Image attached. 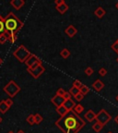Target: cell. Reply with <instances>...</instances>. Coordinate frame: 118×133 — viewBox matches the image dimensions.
I'll list each match as a JSON object with an SVG mask.
<instances>
[{
    "instance_id": "obj_36",
    "label": "cell",
    "mask_w": 118,
    "mask_h": 133,
    "mask_svg": "<svg viewBox=\"0 0 118 133\" xmlns=\"http://www.w3.org/2000/svg\"><path fill=\"white\" fill-rule=\"evenodd\" d=\"M65 3V0H56L55 1V4H56V6L57 7V6H60V5L64 4Z\"/></svg>"
},
{
    "instance_id": "obj_6",
    "label": "cell",
    "mask_w": 118,
    "mask_h": 133,
    "mask_svg": "<svg viewBox=\"0 0 118 133\" xmlns=\"http://www.w3.org/2000/svg\"><path fill=\"white\" fill-rule=\"evenodd\" d=\"M26 66L27 69H33L35 66H39V65H42V61L38 58L37 55H33V54H30V55L27 58L25 62Z\"/></svg>"
},
{
    "instance_id": "obj_30",
    "label": "cell",
    "mask_w": 118,
    "mask_h": 133,
    "mask_svg": "<svg viewBox=\"0 0 118 133\" xmlns=\"http://www.w3.org/2000/svg\"><path fill=\"white\" fill-rule=\"evenodd\" d=\"M74 98H75V100H76V101L80 102V101H82V100H83L84 95H83V94H82V93H80V92H79V93L77 94V95L74 97Z\"/></svg>"
},
{
    "instance_id": "obj_26",
    "label": "cell",
    "mask_w": 118,
    "mask_h": 133,
    "mask_svg": "<svg viewBox=\"0 0 118 133\" xmlns=\"http://www.w3.org/2000/svg\"><path fill=\"white\" fill-rule=\"evenodd\" d=\"M79 90L78 89V88H76V87H73L72 86L71 88H70V90H69V93L71 94V96H76L77 94L79 93Z\"/></svg>"
},
{
    "instance_id": "obj_14",
    "label": "cell",
    "mask_w": 118,
    "mask_h": 133,
    "mask_svg": "<svg viewBox=\"0 0 118 133\" xmlns=\"http://www.w3.org/2000/svg\"><path fill=\"white\" fill-rule=\"evenodd\" d=\"M84 117H85L86 119H87V121L92 122L93 120H95V117H96V114H95V113L93 112L92 110H89V111H87V113L85 114Z\"/></svg>"
},
{
    "instance_id": "obj_16",
    "label": "cell",
    "mask_w": 118,
    "mask_h": 133,
    "mask_svg": "<svg viewBox=\"0 0 118 133\" xmlns=\"http://www.w3.org/2000/svg\"><path fill=\"white\" fill-rule=\"evenodd\" d=\"M56 8V10L61 14V15H63V14H65L66 12L67 11V9H68V5L66 4V2H65L64 4L60 5V6H57Z\"/></svg>"
},
{
    "instance_id": "obj_15",
    "label": "cell",
    "mask_w": 118,
    "mask_h": 133,
    "mask_svg": "<svg viewBox=\"0 0 118 133\" xmlns=\"http://www.w3.org/2000/svg\"><path fill=\"white\" fill-rule=\"evenodd\" d=\"M94 15L97 17L98 18H102L104 15H105V10L103 9V7H97V8L95 9Z\"/></svg>"
},
{
    "instance_id": "obj_1",
    "label": "cell",
    "mask_w": 118,
    "mask_h": 133,
    "mask_svg": "<svg viewBox=\"0 0 118 133\" xmlns=\"http://www.w3.org/2000/svg\"><path fill=\"white\" fill-rule=\"evenodd\" d=\"M55 125L63 133H78L86 126V123L80 116L78 115L74 110H71L65 117L56 120Z\"/></svg>"
},
{
    "instance_id": "obj_28",
    "label": "cell",
    "mask_w": 118,
    "mask_h": 133,
    "mask_svg": "<svg viewBox=\"0 0 118 133\" xmlns=\"http://www.w3.org/2000/svg\"><path fill=\"white\" fill-rule=\"evenodd\" d=\"M82 82H81L80 80H76L74 81V82H73V87H76V88H78V89H80L81 88V86H82Z\"/></svg>"
},
{
    "instance_id": "obj_7",
    "label": "cell",
    "mask_w": 118,
    "mask_h": 133,
    "mask_svg": "<svg viewBox=\"0 0 118 133\" xmlns=\"http://www.w3.org/2000/svg\"><path fill=\"white\" fill-rule=\"evenodd\" d=\"M27 71L30 74L31 77H33V79H38L42 74L44 73L45 69L42 65H39V66H35L33 69H27Z\"/></svg>"
},
{
    "instance_id": "obj_45",
    "label": "cell",
    "mask_w": 118,
    "mask_h": 133,
    "mask_svg": "<svg viewBox=\"0 0 118 133\" xmlns=\"http://www.w3.org/2000/svg\"><path fill=\"white\" fill-rule=\"evenodd\" d=\"M117 62H118V58H117Z\"/></svg>"
},
{
    "instance_id": "obj_4",
    "label": "cell",
    "mask_w": 118,
    "mask_h": 133,
    "mask_svg": "<svg viewBox=\"0 0 118 133\" xmlns=\"http://www.w3.org/2000/svg\"><path fill=\"white\" fill-rule=\"evenodd\" d=\"M20 90H21L20 87L15 82L14 80H10V81H8V83L6 85L5 87L3 88V91H4V92L9 96V98H11V99L13 98V97L16 96L17 94L20 92Z\"/></svg>"
},
{
    "instance_id": "obj_5",
    "label": "cell",
    "mask_w": 118,
    "mask_h": 133,
    "mask_svg": "<svg viewBox=\"0 0 118 133\" xmlns=\"http://www.w3.org/2000/svg\"><path fill=\"white\" fill-rule=\"evenodd\" d=\"M111 119H112L111 115H110L105 109H103V108L101 109V111H100L98 114H96V117H95L96 122H98L100 124H102L103 127L105 126L108 122H110Z\"/></svg>"
},
{
    "instance_id": "obj_23",
    "label": "cell",
    "mask_w": 118,
    "mask_h": 133,
    "mask_svg": "<svg viewBox=\"0 0 118 133\" xmlns=\"http://www.w3.org/2000/svg\"><path fill=\"white\" fill-rule=\"evenodd\" d=\"M34 120H35V124H41L44 120V117L40 114H35L34 115Z\"/></svg>"
},
{
    "instance_id": "obj_19",
    "label": "cell",
    "mask_w": 118,
    "mask_h": 133,
    "mask_svg": "<svg viewBox=\"0 0 118 133\" xmlns=\"http://www.w3.org/2000/svg\"><path fill=\"white\" fill-rule=\"evenodd\" d=\"M60 55L61 58H63L64 59H67V58H69L70 55V51L67 48H64L62 51L60 52Z\"/></svg>"
},
{
    "instance_id": "obj_11",
    "label": "cell",
    "mask_w": 118,
    "mask_h": 133,
    "mask_svg": "<svg viewBox=\"0 0 118 133\" xmlns=\"http://www.w3.org/2000/svg\"><path fill=\"white\" fill-rule=\"evenodd\" d=\"M63 106L67 109V111H71L74 109V107L76 106V103H75L72 99H69V100H66L65 103H64V104H63Z\"/></svg>"
},
{
    "instance_id": "obj_13",
    "label": "cell",
    "mask_w": 118,
    "mask_h": 133,
    "mask_svg": "<svg viewBox=\"0 0 118 133\" xmlns=\"http://www.w3.org/2000/svg\"><path fill=\"white\" fill-rule=\"evenodd\" d=\"M10 36H11V34H10L9 32H7V31L4 32L3 33H1V34H0V44H4L5 43L8 42L9 41Z\"/></svg>"
},
{
    "instance_id": "obj_41",
    "label": "cell",
    "mask_w": 118,
    "mask_h": 133,
    "mask_svg": "<svg viewBox=\"0 0 118 133\" xmlns=\"http://www.w3.org/2000/svg\"><path fill=\"white\" fill-rule=\"evenodd\" d=\"M2 63H3V60H2V59H1V58H0V65L2 64Z\"/></svg>"
},
{
    "instance_id": "obj_42",
    "label": "cell",
    "mask_w": 118,
    "mask_h": 133,
    "mask_svg": "<svg viewBox=\"0 0 118 133\" xmlns=\"http://www.w3.org/2000/svg\"><path fill=\"white\" fill-rule=\"evenodd\" d=\"M1 122H2V117H0V123H1Z\"/></svg>"
},
{
    "instance_id": "obj_33",
    "label": "cell",
    "mask_w": 118,
    "mask_h": 133,
    "mask_svg": "<svg viewBox=\"0 0 118 133\" xmlns=\"http://www.w3.org/2000/svg\"><path fill=\"white\" fill-rule=\"evenodd\" d=\"M99 74L101 76H102V77H104V76L106 75L107 74V70L105 69H104V68H102V69H99Z\"/></svg>"
},
{
    "instance_id": "obj_25",
    "label": "cell",
    "mask_w": 118,
    "mask_h": 133,
    "mask_svg": "<svg viewBox=\"0 0 118 133\" xmlns=\"http://www.w3.org/2000/svg\"><path fill=\"white\" fill-rule=\"evenodd\" d=\"M26 121L27 123H29L30 125L33 126L35 124V120H34V115H30L27 118H26Z\"/></svg>"
},
{
    "instance_id": "obj_24",
    "label": "cell",
    "mask_w": 118,
    "mask_h": 133,
    "mask_svg": "<svg viewBox=\"0 0 118 133\" xmlns=\"http://www.w3.org/2000/svg\"><path fill=\"white\" fill-rule=\"evenodd\" d=\"M4 32H6L5 23H4V18H2L1 15H0V34L3 33Z\"/></svg>"
},
{
    "instance_id": "obj_37",
    "label": "cell",
    "mask_w": 118,
    "mask_h": 133,
    "mask_svg": "<svg viewBox=\"0 0 118 133\" xmlns=\"http://www.w3.org/2000/svg\"><path fill=\"white\" fill-rule=\"evenodd\" d=\"M114 121H115V123H116V124H118V115L116 116L115 117H114Z\"/></svg>"
},
{
    "instance_id": "obj_27",
    "label": "cell",
    "mask_w": 118,
    "mask_h": 133,
    "mask_svg": "<svg viewBox=\"0 0 118 133\" xmlns=\"http://www.w3.org/2000/svg\"><path fill=\"white\" fill-rule=\"evenodd\" d=\"M85 74L87 76H91L93 73H94V70L92 69V68H90V66H88V68H86L85 70H84Z\"/></svg>"
},
{
    "instance_id": "obj_21",
    "label": "cell",
    "mask_w": 118,
    "mask_h": 133,
    "mask_svg": "<svg viewBox=\"0 0 118 133\" xmlns=\"http://www.w3.org/2000/svg\"><path fill=\"white\" fill-rule=\"evenodd\" d=\"M79 92H80V93H82L84 96H85L86 94H88L89 92H90V88H89L87 85H84L83 84L82 86H81L80 89H79Z\"/></svg>"
},
{
    "instance_id": "obj_8",
    "label": "cell",
    "mask_w": 118,
    "mask_h": 133,
    "mask_svg": "<svg viewBox=\"0 0 118 133\" xmlns=\"http://www.w3.org/2000/svg\"><path fill=\"white\" fill-rule=\"evenodd\" d=\"M65 99H64V97L63 96H59V95H55V96L53 97V98L51 99V102L52 103H53V106H56V108L59 107V106H63L64 104V103H65Z\"/></svg>"
},
{
    "instance_id": "obj_2",
    "label": "cell",
    "mask_w": 118,
    "mask_h": 133,
    "mask_svg": "<svg viewBox=\"0 0 118 133\" xmlns=\"http://www.w3.org/2000/svg\"><path fill=\"white\" fill-rule=\"evenodd\" d=\"M5 29L10 34H18V32L24 26V23L15 15L13 12H9L4 18Z\"/></svg>"
},
{
    "instance_id": "obj_34",
    "label": "cell",
    "mask_w": 118,
    "mask_h": 133,
    "mask_svg": "<svg viewBox=\"0 0 118 133\" xmlns=\"http://www.w3.org/2000/svg\"><path fill=\"white\" fill-rule=\"evenodd\" d=\"M66 91L64 89H62V88H59V89L57 90V92H56V95H59V96H63L64 94H65Z\"/></svg>"
},
{
    "instance_id": "obj_12",
    "label": "cell",
    "mask_w": 118,
    "mask_h": 133,
    "mask_svg": "<svg viewBox=\"0 0 118 133\" xmlns=\"http://www.w3.org/2000/svg\"><path fill=\"white\" fill-rule=\"evenodd\" d=\"M92 88L95 90V91L100 92V91H102V90L104 88V83L102 82L101 80H96L94 82L92 83Z\"/></svg>"
},
{
    "instance_id": "obj_38",
    "label": "cell",
    "mask_w": 118,
    "mask_h": 133,
    "mask_svg": "<svg viewBox=\"0 0 118 133\" xmlns=\"http://www.w3.org/2000/svg\"><path fill=\"white\" fill-rule=\"evenodd\" d=\"M115 8L118 10V1H117V2H116V4H115Z\"/></svg>"
},
{
    "instance_id": "obj_29",
    "label": "cell",
    "mask_w": 118,
    "mask_h": 133,
    "mask_svg": "<svg viewBox=\"0 0 118 133\" xmlns=\"http://www.w3.org/2000/svg\"><path fill=\"white\" fill-rule=\"evenodd\" d=\"M111 48L113 49L114 52H115L116 54H118V39L116 40L114 43H113V44H112V46H111Z\"/></svg>"
},
{
    "instance_id": "obj_18",
    "label": "cell",
    "mask_w": 118,
    "mask_h": 133,
    "mask_svg": "<svg viewBox=\"0 0 118 133\" xmlns=\"http://www.w3.org/2000/svg\"><path fill=\"white\" fill-rule=\"evenodd\" d=\"M56 112L58 113V115L60 116V117H65V116L67 115L69 111H67L64 106H59V107L56 108Z\"/></svg>"
},
{
    "instance_id": "obj_9",
    "label": "cell",
    "mask_w": 118,
    "mask_h": 133,
    "mask_svg": "<svg viewBox=\"0 0 118 133\" xmlns=\"http://www.w3.org/2000/svg\"><path fill=\"white\" fill-rule=\"evenodd\" d=\"M9 4L11 5L16 10H19V9H20L21 7L24 6L25 1H24V0H11L9 2Z\"/></svg>"
},
{
    "instance_id": "obj_10",
    "label": "cell",
    "mask_w": 118,
    "mask_h": 133,
    "mask_svg": "<svg viewBox=\"0 0 118 133\" xmlns=\"http://www.w3.org/2000/svg\"><path fill=\"white\" fill-rule=\"evenodd\" d=\"M65 32H66V34H67L68 37H70V38H73V37H74L75 35L77 34V32H78V30H77L76 28H75V26L69 25L65 30Z\"/></svg>"
},
{
    "instance_id": "obj_40",
    "label": "cell",
    "mask_w": 118,
    "mask_h": 133,
    "mask_svg": "<svg viewBox=\"0 0 118 133\" xmlns=\"http://www.w3.org/2000/svg\"><path fill=\"white\" fill-rule=\"evenodd\" d=\"M115 100L118 102V94H117V95H116V96H115Z\"/></svg>"
},
{
    "instance_id": "obj_32",
    "label": "cell",
    "mask_w": 118,
    "mask_h": 133,
    "mask_svg": "<svg viewBox=\"0 0 118 133\" xmlns=\"http://www.w3.org/2000/svg\"><path fill=\"white\" fill-rule=\"evenodd\" d=\"M5 103H7V106H8V107H9V108L11 107L12 104L14 103H13V100H12L11 98H7V100H5Z\"/></svg>"
},
{
    "instance_id": "obj_17",
    "label": "cell",
    "mask_w": 118,
    "mask_h": 133,
    "mask_svg": "<svg viewBox=\"0 0 118 133\" xmlns=\"http://www.w3.org/2000/svg\"><path fill=\"white\" fill-rule=\"evenodd\" d=\"M8 109H9V107L7 106V103H5L4 100L0 101V113L1 114H6L8 111Z\"/></svg>"
},
{
    "instance_id": "obj_35",
    "label": "cell",
    "mask_w": 118,
    "mask_h": 133,
    "mask_svg": "<svg viewBox=\"0 0 118 133\" xmlns=\"http://www.w3.org/2000/svg\"><path fill=\"white\" fill-rule=\"evenodd\" d=\"M63 97H64L65 100H69V99H71V94L69 93V92H66L65 94L63 95Z\"/></svg>"
},
{
    "instance_id": "obj_3",
    "label": "cell",
    "mask_w": 118,
    "mask_h": 133,
    "mask_svg": "<svg viewBox=\"0 0 118 133\" xmlns=\"http://www.w3.org/2000/svg\"><path fill=\"white\" fill-rule=\"evenodd\" d=\"M30 52L26 48L23 44L19 45L16 50L13 52V55L17 58V60L19 63H24L27 60V58L30 55Z\"/></svg>"
},
{
    "instance_id": "obj_31",
    "label": "cell",
    "mask_w": 118,
    "mask_h": 133,
    "mask_svg": "<svg viewBox=\"0 0 118 133\" xmlns=\"http://www.w3.org/2000/svg\"><path fill=\"white\" fill-rule=\"evenodd\" d=\"M17 40H18V34H11V36H10V38H9V41L8 42H10L11 44H14Z\"/></svg>"
},
{
    "instance_id": "obj_39",
    "label": "cell",
    "mask_w": 118,
    "mask_h": 133,
    "mask_svg": "<svg viewBox=\"0 0 118 133\" xmlns=\"http://www.w3.org/2000/svg\"><path fill=\"white\" fill-rule=\"evenodd\" d=\"M18 133H25V132H24L23 130H21V129H20V130H19V131H18Z\"/></svg>"
},
{
    "instance_id": "obj_44",
    "label": "cell",
    "mask_w": 118,
    "mask_h": 133,
    "mask_svg": "<svg viewBox=\"0 0 118 133\" xmlns=\"http://www.w3.org/2000/svg\"><path fill=\"white\" fill-rule=\"evenodd\" d=\"M108 133H113V132H112V131H109V132Z\"/></svg>"
},
{
    "instance_id": "obj_20",
    "label": "cell",
    "mask_w": 118,
    "mask_h": 133,
    "mask_svg": "<svg viewBox=\"0 0 118 133\" xmlns=\"http://www.w3.org/2000/svg\"><path fill=\"white\" fill-rule=\"evenodd\" d=\"M102 129H103V126H102V124L98 123V122H96V123H94V124L92 125V129L95 131V132L99 133Z\"/></svg>"
},
{
    "instance_id": "obj_22",
    "label": "cell",
    "mask_w": 118,
    "mask_h": 133,
    "mask_svg": "<svg viewBox=\"0 0 118 133\" xmlns=\"http://www.w3.org/2000/svg\"><path fill=\"white\" fill-rule=\"evenodd\" d=\"M73 110H74L75 112L78 114V115H80L81 113L84 111V107L81 106L80 103H78V104H76V106L74 107V109H73Z\"/></svg>"
},
{
    "instance_id": "obj_43",
    "label": "cell",
    "mask_w": 118,
    "mask_h": 133,
    "mask_svg": "<svg viewBox=\"0 0 118 133\" xmlns=\"http://www.w3.org/2000/svg\"><path fill=\"white\" fill-rule=\"evenodd\" d=\"M7 133H14V132H13V131H8Z\"/></svg>"
}]
</instances>
